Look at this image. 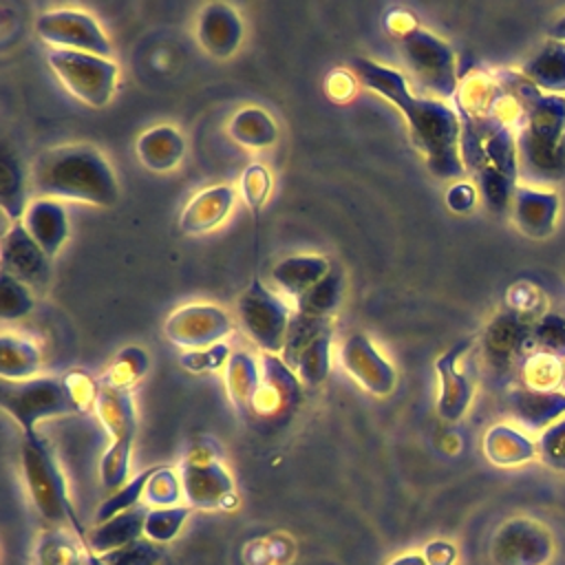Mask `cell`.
Listing matches in <instances>:
<instances>
[{
    "label": "cell",
    "mask_w": 565,
    "mask_h": 565,
    "mask_svg": "<svg viewBox=\"0 0 565 565\" xmlns=\"http://www.w3.org/2000/svg\"><path fill=\"white\" fill-rule=\"evenodd\" d=\"M148 369H150V358H148L146 349L130 344L115 353V358L106 366V373L102 375L99 384L130 388L148 373Z\"/></svg>",
    "instance_id": "36"
},
{
    "label": "cell",
    "mask_w": 565,
    "mask_h": 565,
    "mask_svg": "<svg viewBox=\"0 0 565 565\" xmlns=\"http://www.w3.org/2000/svg\"><path fill=\"white\" fill-rule=\"evenodd\" d=\"M532 327L534 322L527 316L516 313L514 309L497 313L483 335L481 349L486 364L497 375H510L514 371L521 373L525 358L534 351L532 342Z\"/></svg>",
    "instance_id": "10"
},
{
    "label": "cell",
    "mask_w": 565,
    "mask_h": 565,
    "mask_svg": "<svg viewBox=\"0 0 565 565\" xmlns=\"http://www.w3.org/2000/svg\"><path fill=\"white\" fill-rule=\"evenodd\" d=\"M42 364L40 347L22 335L2 333L0 335V375L2 380L20 382L35 377Z\"/></svg>",
    "instance_id": "31"
},
{
    "label": "cell",
    "mask_w": 565,
    "mask_h": 565,
    "mask_svg": "<svg viewBox=\"0 0 565 565\" xmlns=\"http://www.w3.org/2000/svg\"><path fill=\"white\" fill-rule=\"evenodd\" d=\"M397 42L413 79L435 99H452L461 77L457 73V57L450 44L422 26L411 29L397 38Z\"/></svg>",
    "instance_id": "5"
},
{
    "label": "cell",
    "mask_w": 565,
    "mask_h": 565,
    "mask_svg": "<svg viewBox=\"0 0 565 565\" xmlns=\"http://www.w3.org/2000/svg\"><path fill=\"white\" fill-rule=\"evenodd\" d=\"M238 190H241V196H243L245 205L252 212H258L265 205V201L269 199V194H271V172L265 166H260V163L247 166L241 172Z\"/></svg>",
    "instance_id": "44"
},
{
    "label": "cell",
    "mask_w": 565,
    "mask_h": 565,
    "mask_svg": "<svg viewBox=\"0 0 565 565\" xmlns=\"http://www.w3.org/2000/svg\"><path fill=\"white\" fill-rule=\"evenodd\" d=\"M146 516H148V510L143 505L115 514L113 519L99 523L90 534H86L84 543L86 547H90L93 554H106V552L128 547L143 539Z\"/></svg>",
    "instance_id": "25"
},
{
    "label": "cell",
    "mask_w": 565,
    "mask_h": 565,
    "mask_svg": "<svg viewBox=\"0 0 565 565\" xmlns=\"http://www.w3.org/2000/svg\"><path fill=\"white\" fill-rule=\"evenodd\" d=\"M230 358H232L230 347L225 342H218V344L207 347V349H196V351L181 353L179 364L185 371H192V373H207V371L225 369Z\"/></svg>",
    "instance_id": "46"
},
{
    "label": "cell",
    "mask_w": 565,
    "mask_h": 565,
    "mask_svg": "<svg viewBox=\"0 0 565 565\" xmlns=\"http://www.w3.org/2000/svg\"><path fill=\"white\" fill-rule=\"evenodd\" d=\"M258 360L263 380L254 402V413L280 415L294 411L302 399V382L298 373L276 353H263Z\"/></svg>",
    "instance_id": "16"
},
{
    "label": "cell",
    "mask_w": 565,
    "mask_h": 565,
    "mask_svg": "<svg viewBox=\"0 0 565 565\" xmlns=\"http://www.w3.org/2000/svg\"><path fill=\"white\" fill-rule=\"evenodd\" d=\"M190 514V508L185 505H172V508H152L148 510L143 536L152 543H166L177 536L181 525L185 523Z\"/></svg>",
    "instance_id": "42"
},
{
    "label": "cell",
    "mask_w": 565,
    "mask_h": 565,
    "mask_svg": "<svg viewBox=\"0 0 565 565\" xmlns=\"http://www.w3.org/2000/svg\"><path fill=\"white\" fill-rule=\"evenodd\" d=\"M183 497L194 508H218L234 494V483L210 446L192 448L179 468Z\"/></svg>",
    "instance_id": "12"
},
{
    "label": "cell",
    "mask_w": 565,
    "mask_h": 565,
    "mask_svg": "<svg viewBox=\"0 0 565 565\" xmlns=\"http://www.w3.org/2000/svg\"><path fill=\"white\" fill-rule=\"evenodd\" d=\"M232 331L230 313L218 305L207 302H190L177 307L163 322V335L188 351L207 349Z\"/></svg>",
    "instance_id": "11"
},
{
    "label": "cell",
    "mask_w": 565,
    "mask_h": 565,
    "mask_svg": "<svg viewBox=\"0 0 565 565\" xmlns=\"http://www.w3.org/2000/svg\"><path fill=\"white\" fill-rule=\"evenodd\" d=\"M556 554L552 532L530 516H514L501 523L490 543L494 565H547Z\"/></svg>",
    "instance_id": "9"
},
{
    "label": "cell",
    "mask_w": 565,
    "mask_h": 565,
    "mask_svg": "<svg viewBox=\"0 0 565 565\" xmlns=\"http://www.w3.org/2000/svg\"><path fill=\"white\" fill-rule=\"evenodd\" d=\"M536 450H539V459L547 468L556 472H565V417H561L558 422L541 430L536 439Z\"/></svg>",
    "instance_id": "45"
},
{
    "label": "cell",
    "mask_w": 565,
    "mask_h": 565,
    "mask_svg": "<svg viewBox=\"0 0 565 565\" xmlns=\"http://www.w3.org/2000/svg\"><path fill=\"white\" fill-rule=\"evenodd\" d=\"M340 364L371 395H388L395 388V366L377 351L364 333H351L340 344Z\"/></svg>",
    "instance_id": "13"
},
{
    "label": "cell",
    "mask_w": 565,
    "mask_h": 565,
    "mask_svg": "<svg viewBox=\"0 0 565 565\" xmlns=\"http://www.w3.org/2000/svg\"><path fill=\"white\" fill-rule=\"evenodd\" d=\"M35 33L51 49L110 57L113 46L99 22L77 9H51L35 18Z\"/></svg>",
    "instance_id": "8"
},
{
    "label": "cell",
    "mask_w": 565,
    "mask_h": 565,
    "mask_svg": "<svg viewBox=\"0 0 565 565\" xmlns=\"http://www.w3.org/2000/svg\"><path fill=\"white\" fill-rule=\"evenodd\" d=\"M477 201V188L466 183V181H459L455 183L448 192H446V205L452 210V212H468L472 210Z\"/></svg>",
    "instance_id": "47"
},
{
    "label": "cell",
    "mask_w": 565,
    "mask_h": 565,
    "mask_svg": "<svg viewBox=\"0 0 565 565\" xmlns=\"http://www.w3.org/2000/svg\"><path fill=\"white\" fill-rule=\"evenodd\" d=\"M472 347V340H461L444 351L435 360V373L439 380L437 393V413L446 422H459L472 402V382L468 375L457 366L461 355Z\"/></svg>",
    "instance_id": "18"
},
{
    "label": "cell",
    "mask_w": 565,
    "mask_h": 565,
    "mask_svg": "<svg viewBox=\"0 0 565 565\" xmlns=\"http://www.w3.org/2000/svg\"><path fill=\"white\" fill-rule=\"evenodd\" d=\"M97 393L99 384L84 371L75 369L64 377L35 375L20 382L2 380L0 406L20 424L24 435H33L42 419L77 415L93 408Z\"/></svg>",
    "instance_id": "3"
},
{
    "label": "cell",
    "mask_w": 565,
    "mask_h": 565,
    "mask_svg": "<svg viewBox=\"0 0 565 565\" xmlns=\"http://www.w3.org/2000/svg\"><path fill=\"white\" fill-rule=\"evenodd\" d=\"M561 196L554 190L519 185L512 199V218L516 227L532 238H547L558 218Z\"/></svg>",
    "instance_id": "19"
},
{
    "label": "cell",
    "mask_w": 565,
    "mask_h": 565,
    "mask_svg": "<svg viewBox=\"0 0 565 565\" xmlns=\"http://www.w3.org/2000/svg\"><path fill=\"white\" fill-rule=\"evenodd\" d=\"M20 223L49 258L57 256L60 247L68 238V218L64 205L55 199H31Z\"/></svg>",
    "instance_id": "22"
},
{
    "label": "cell",
    "mask_w": 565,
    "mask_h": 565,
    "mask_svg": "<svg viewBox=\"0 0 565 565\" xmlns=\"http://www.w3.org/2000/svg\"><path fill=\"white\" fill-rule=\"evenodd\" d=\"M0 263L4 274L22 280L29 287H46L51 276V258L31 238L24 225L18 221L2 234Z\"/></svg>",
    "instance_id": "14"
},
{
    "label": "cell",
    "mask_w": 565,
    "mask_h": 565,
    "mask_svg": "<svg viewBox=\"0 0 565 565\" xmlns=\"http://www.w3.org/2000/svg\"><path fill=\"white\" fill-rule=\"evenodd\" d=\"M130 450H132V441L128 439H119V441H110V446L106 448V452L99 459V479L106 492H117L119 488H124L130 479Z\"/></svg>",
    "instance_id": "38"
},
{
    "label": "cell",
    "mask_w": 565,
    "mask_h": 565,
    "mask_svg": "<svg viewBox=\"0 0 565 565\" xmlns=\"http://www.w3.org/2000/svg\"><path fill=\"white\" fill-rule=\"evenodd\" d=\"M563 373H565V362L541 353V351H532L523 366H521V384L527 388H536V391H556L563 384Z\"/></svg>",
    "instance_id": "37"
},
{
    "label": "cell",
    "mask_w": 565,
    "mask_h": 565,
    "mask_svg": "<svg viewBox=\"0 0 565 565\" xmlns=\"http://www.w3.org/2000/svg\"><path fill=\"white\" fill-rule=\"evenodd\" d=\"M331 342H333V329H324L320 335H316L294 360L291 369L298 373L302 386L313 388L322 384L331 369Z\"/></svg>",
    "instance_id": "34"
},
{
    "label": "cell",
    "mask_w": 565,
    "mask_h": 565,
    "mask_svg": "<svg viewBox=\"0 0 565 565\" xmlns=\"http://www.w3.org/2000/svg\"><path fill=\"white\" fill-rule=\"evenodd\" d=\"M35 305L33 291L22 280L0 271V318L18 320L24 318Z\"/></svg>",
    "instance_id": "40"
},
{
    "label": "cell",
    "mask_w": 565,
    "mask_h": 565,
    "mask_svg": "<svg viewBox=\"0 0 565 565\" xmlns=\"http://www.w3.org/2000/svg\"><path fill=\"white\" fill-rule=\"evenodd\" d=\"M236 313L245 333L263 349V353H282L291 311L280 296L254 278L238 296Z\"/></svg>",
    "instance_id": "7"
},
{
    "label": "cell",
    "mask_w": 565,
    "mask_h": 565,
    "mask_svg": "<svg viewBox=\"0 0 565 565\" xmlns=\"http://www.w3.org/2000/svg\"><path fill=\"white\" fill-rule=\"evenodd\" d=\"M260 360L247 351H234L223 369V382L227 397L236 411L249 415L254 413V402L260 391Z\"/></svg>",
    "instance_id": "27"
},
{
    "label": "cell",
    "mask_w": 565,
    "mask_h": 565,
    "mask_svg": "<svg viewBox=\"0 0 565 565\" xmlns=\"http://www.w3.org/2000/svg\"><path fill=\"white\" fill-rule=\"evenodd\" d=\"M561 146H563V152H565V135H563V139H561Z\"/></svg>",
    "instance_id": "52"
},
{
    "label": "cell",
    "mask_w": 565,
    "mask_h": 565,
    "mask_svg": "<svg viewBox=\"0 0 565 565\" xmlns=\"http://www.w3.org/2000/svg\"><path fill=\"white\" fill-rule=\"evenodd\" d=\"M534 351L554 355L565 362V318L561 313H543L532 327Z\"/></svg>",
    "instance_id": "41"
},
{
    "label": "cell",
    "mask_w": 565,
    "mask_h": 565,
    "mask_svg": "<svg viewBox=\"0 0 565 565\" xmlns=\"http://www.w3.org/2000/svg\"><path fill=\"white\" fill-rule=\"evenodd\" d=\"M483 455L490 463L512 468L539 457L536 441L510 424H494L483 435Z\"/></svg>",
    "instance_id": "26"
},
{
    "label": "cell",
    "mask_w": 565,
    "mask_h": 565,
    "mask_svg": "<svg viewBox=\"0 0 565 565\" xmlns=\"http://www.w3.org/2000/svg\"><path fill=\"white\" fill-rule=\"evenodd\" d=\"M351 71L366 88L391 102L408 119V135L433 177L459 179L468 172L461 157V119L450 104L413 95L399 71L375 60L355 57L351 60Z\"/></svg>",
    "instance_id": "1"
},
{
    "label": "cell",
    "mask_w": 565,
    "mask_h": 565,
    "mask_svg": "<svg viewBox=\"0 0 565 565\" xmlns=\"http://www.w3.org/2000/svg\"><path fill=\"white\" fill-rule=\"evenodd\" d=\"M46 64L66 93L90 108L106 106L115 95L119 71L110 57L51 49Z\"/></svg>",
    "instance_id": "6"
},
{
    "label": "cell",
    "mask_w": 565,
    "mask_h": 565,
    "mask_svg": "<svg viewBox=\"0 0 565 565\" xmlns=\"http://www.w3.org/2000/svg\"><path fill=\"white\" fill-rule=\"evenodd\" d=\"M391 565H428L426 563V558L424 556H404V558H399V561H395V563H391Z\"/></svg>",
    "instance_id": "51"
},
{
    "label": "cell",
    "mask_w": 565,
    "mask_h": 565,
    "mask_svg": "<svg viewBox=\"0 0 565 565\" xmlns=\"http://www.w3.org/2000/svg\"><path fill=\"white\" fill-rule=\"evenodd\" d=\"M426 563L428 565H452L455 558H457V552L450 543H444V541H435L426 547Z\"/></svg>",
    "instance_id": "48"
},
{
    "label": "cell",
    "mask_w": 565,
    "mask_h": 565,
    "mask_svg": "<svg viewBox=\"0 0 565 565\" xmlns=\"http://www.w3.org/2000/svg\"><path fill=\"white\" fill-rule=\"evenodd\" d=\"M523 128L541 139L561 143L565 135V95L541 93L532 102Z\"/></svg>",
    "instance_id": "33"
},
{
    "label": "cell",
    "mask_w": 565,
    "mask_h": 565,
    "mask_svg": "<svg viewBox=\"0 0 565 565\" xmlns=\"http://www.w3.org/2000/svg\"><path fill=\"white\" fill-rule=\"evenodd\" d=\"M154 472V468H148L143 472H139L137 477H132L124 488H119L117 492L108 494L99 508H97V514H95V521L97 525L113 519L115 514H121V512H128L137 505H141V499H143V490H146V483L150 479V475Z\"/></svg>",
    "instance_id": "39"
},
{
    "label": "cell",
    "mask_w": 565,
    "mask_h": 565,
    "mask_svg": "<svg viewBox=\"0 0 565 565\" xmlns=\"http://www.w3.org/2000/svg\"><path fill=\"white\" fill-rule=\"evenodd\" d=\"M20 455H22L24 481H26L31 501L38 508V512L46 521L55 523L57 527H71L86 541L84 527L75 514L71 497H68L66 479H64L49 444L38 433L24 435Z\"/></svg>",
    "instance_id": "4"
},
{
    "label": "cell",
    "mask_w": 565,
    "mask_h": 565,
    "mask_svg": "<svg viewBox=\"0 0 565 565\" xmlns=\"http://www.w3.org/2000/svg\"><path fill=\"white\" fill-rule=\"evenodd\" d=\"M234 201H236V190L227 183L203 188L181 210L179 230L190 236H199L216 230L230 216Z\"/></svg>",
    "instance_id": "20"
},
{
    "label": "cell",
    "mask_w": 565,
    "mask_h": 565,
    "mask_svg": "<svg viewBox=\"0 0 565 565\" xmlns=\"http://www.w3.org/2000/svg\"><path fill=\"white\" fill-rule=\"evenodd\" d=\"M79 534L71 527H55L42 534L38 543L35 565H84L88 554H82L86 543H79Z\"/></svg>",
    "instance_id": "35"
},
{
    "label": "cell",
    "mask_w": 565,
    "mask_h": 565,
    "mask_svg": "<svg viewBox=\"0 0 565 565\" xmlns=\"http://www.w3.org/2000/svg\"><path fill=\"white\" fill-rule=\"evenodd\" d=\"M135 152L148 170L170 172L183 161L185 139L174 126L159 124V126H152V128L143 130L137 137Z\"/></svg>",
    "instance_id": "23"
},
{
    "label": "cell",
    "mask_w": 565,
    "mask_h": 565,
    "mask_svg": "<svg viewBox=\"0 0 565 565\" xmlns=\"http://www.w3.org/2000/svg\"><path fill=\"white\" fill-rule=\"evenodd\" d=\"M547 38L554 42H565V15H561L554 24H550Z\"/></svg>",
    "instance_id": "50"
},
{
    "label": "cell",
    "mask_w": 565,
    "mask_h": 565,
    "mask_svg": "<svg viewBox=\"0 0 565 565\" xmlns=\"http://www.w3.org/2000/svg\"><path fill=\"white\" fill-rule=\"evenodd\" d=\"M26 177L9 143L0 146V207L7 218L22 221L26 210Z\"/></svg>",
    "instance_id": "32"
},
{
    "label": "cell",
    "mask_w": 565,
    "mask_h": 565,
    "mask_svg": "<svg viewBox=\"0 0 565 565\" xmlns=\"http://www.w3.org/2000/svg\"><path fill=\"white\" fill-rule=\"evenodd\" d=\"M415 26H417V24H415L413 15L406 13V11H391V13L386 15V29H388L391 33H395V38H402L404 33H408V31L415 29Z\"/></svg>",
    "instance_id": "49"
},
{
    "label": "cell",
    "mask_w": 565,
    "mask_h": 565,
    "mask_svg": "<svg viewBox=\"0 0 565 565\" xmlns=\"http://www.w3.org/2000/svg\"><path fill=\"white\" fill-rule=\"evenodd\" d=\"M508 408L525 428L545 430L550 424L565 417V391H536L521 384L508 393Z\"/></svg>",
    "instance_id": "21"
},
{
    "label": "cell",
    "mask_w": 565,
    "mask_h": 565,
    "mask_svg": "<svg viewBox=\"0 0 565 565\" xmlns=\"http://www.w3.org/2000/svg\"><path fill=\"white\" fill-rule=\"evenodd\" d=\"M333 263H329L324 256L318 254H296L278 260L269 276L291 298H300L307 289H311L320 278L327 276Z\"/></svg>",
    "instance_id": "28"
},
{
    "label": "cell",
    "mask_w": 565,
    "mask_h": 565,
    "mask_svg": "<svg viewBox=\"0 0 565 565\" xmlns=\"http://www.w3.org/2000/svg\"><path fill=\"white\" fill-rule=\"evenodd\" d=\"M194 35L199 46L207 55L216 60H227L238 51L245 35V26L234 7L225 2H207L199 11Z\"/></svg>",
    "instance_id": "17"
},
{
    "label": "cell",
    "mask_w": 565,
    "mask_h": 565,
    "mask_svg": "<svg viewBox=\"0 0 565 565\" xmlns=\"http://www.w3.org/2000/svg\"><path fill=\"white\" fill-rule=\"evenodd\" d=\"M561 388L565 391V373H563V384H561Z\"/></svg>",
    "instance_id": "53"
},
{
    "label": "cell",
    "mask_w": 565,
    "mask_h": 565,
    "mask_svg": "<svg viewBox=\"0 0 565 565\" xmlns=\"http://www.w3.org/2000/svg\"><path fill=\"white\" fill-rule=\"evenodd\" d=\"M29 183L40 199L79 201L110 207L119 199V183L108 159L88 143L46 148L31 166Z\"/></svg>",
    "instance_id": "2"
},
{
    "label": "cell",
    "mask_w": 565,
    "mask_h": 565,
    "mask_svg": "<svg viewBox=\"0 0 565 565\" xmlns=\"http://www.w3.org/2000/svg\"><path fill=\"white\" fill-rule=\"evenodd\" d=\"M181 494H183V486H181L179 472L170 468H154V472L146 483L143 501L154 508H172L177 505Z\"/></svg>",
    "instance_id": "43"
},
{
    "label": "cell",
    "mask_w": 565,
    "mask_h": 565,
    "mask_svg": "<svg viewBox=\"0 0 565 565\" xmlns=\"http://www.w3.org/2000/svg\"><path fill=\"white\" fill-rule=\"evenodd\" d=\"M519 177L530 188H552L565 183V152L561 143H552L521 128L516 132Z\"/></svg>",
    "instance_id": "15"
},
{
    "label": "cell",
    "mask_w": 565,
    "mask_h": 565,
    "mask_svg": "<svg viewBox=\"0 0 565 565\" xmlns=\"http://www.w3.org/2000/svg\"><path fill=\"white\" fill-rule=\"evenodd\" d=\"M95 415L104 430L110 435L113 441L119 439H135L137 430V411L132 402L130 388H117L99 384V393L95 399Z\"/></svg>",
    "instance_id": "24"
},
{
    "label": "cell",
    "mask_w": 565,
    "mask_h": 565,
    "mask_svg": "<svg viewBox=\"0 0 565 565\" xmlns=\"http://www.w3.org/2000/svg\"><path fill=\"white\" fill-rule=\"evenodd\" d=\"M227 135L243 148L260 150L276 143L278 126L267 110L258 106H245L238 108L227 121Z\"/></svg>",
    "instance_id": "29"
},
{
    "label": "cell",
    "mask_w": 565,
    "mask_h": 565,
    "mask_svg": "<svg viewBox=\"0 0 565 565\" xmlns=\"http://www.w3.org/2000/svg\"><path fill=\"white\" fill-rule=\"evenodd\" d=\"M521 73L543 93L563 95L565 93V42L547 40L541 46V51L523 64Z\"/></svg>",
    "instance_id": "30"
}]
</instances>
